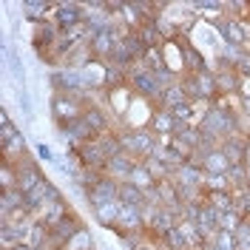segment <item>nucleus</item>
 Returning a JSON list of instances; mask_svg holds the SVG:
<instances>
[{
  "label": "nucleus",
  "instance_id": "obj_10",
  "mask_svg": "<svg viewBox=\"0 0 250 250\" xmlns=\"http://www.w3.org/2000/svg\"><path fill=\"white\" fill-rule=\"evenodd\" d=\"M114 233H145V219H142V208H131V205H120V219Z\"/></svg>",
  "mask_w": 250,
  "mask_h": 250
},
{
  "label": "nucleus",
  "instance_id": "obj_38",
  "mask_svg": "<svg viewBox=\"0 0 250 250\" xmlns=\"http://www.w3.org/2000/svg\"><path fill=\"white\" fill-rule=\"evenodd\" d=\"M31 151H34V156H37L40 162H48V165H54V159H57V154L51 151V145H46V142H37Z\"/></svg>",
  "mask_w": 250,
  "mask_h": 250
},
{
  "label": "nucleus",
  "instance_id": "obj_16",
  "mask_svg": "<svg viewBox=\"0 0 250 250\" xmlns=\"http://www.w3.org/2000/svg\"><path fill=\"white\" fill-rule=\"evenodd\" d=\"M202 156V171L205 173H228L230 171V159L225 156V151H222V145L219 148H210V151H205Z\"/></svg>",
  "mask_w": 250,
  "mask_h": 250
},
{
  "label": "nucleus",
  "instance_id": "obj_29",
  "mask_svg": "<svg viewBox=\"0 0 250 250\" xmlns=\"http://www.w3.org/2000/svg\"><path fill=\"white\" fill-rule=\"evenodd\" d=\"M128 182H134V185L140 188V190H145V193H148V190H154L156 185H159V182H156L154 176H151V173H148V168H145V165H137V171L131 173V179H128Z\"/></svg>",
  "mask_w": 250,
  "mask_h": 250
},
{
  "label": "nucleus",
  "instance_id": "obj_14",
  "mask_svg": "<svg viewBox=\"0 0 250 250\" xmlns=\"http://www.w3.org/2000/svg\"><path fill=\"white\" fill-rule=\"evenodd\" d=\"M248 142H250V137H245V134H233V137H228V140L222 142V151L230 159V165H245Z\"/></svg>",
  "mask_w": 250,
  "mask_h": 250
},
{
  "label": "nucleus",
  "instance_id": "obj_27",
  "mask_svg": "<svg viewBox=\"0 0 250 250\" xmlns=\"http://www.w3.org/2000/svg\"><path fill=\"white\" fill-rule=\"evenodd\" d=\"M142 165L148 168V173L154 176L156 182H165V179H173V171L165 165V162H159L156 156H148V159H142Z\"/></svg>",
  "mask_w": 250,
  "mask_h": 250
},
{
  "label": "nucleus",
  "instance_id": "obj_3",
  "mask_svg": "<svg viewBox=\"0 0 250 250\" xmlns=\"http://www.w3.org/2000/svg\"><path fill=\"white\" fill-rule=\"evenodd\" d=\"M48 114H51V123L62 128V125L83 120L85 114V100L74 97V94H51V103H48Z\"/></svg>",
  "mask_w": 250,
  "mask_h": 250
},
{
  "label": "nucleus",
  "instance_id": "obj_30",
  "mask_svg": "<svg viewBox=\"0 0 250 250\" xmlns=\"http://www.w3.org/2000/svg\"><path fill=\"white\" fill-rule=\"evenodd\" d=\"M159 245H162V250H190V245L185 242V236L179 233V228H173L165 236H159Z\"/></svg>",
  "mask_w": 250,
  "mask_h": 250
},
{
  "label": "nucleus",
  "instance_id": "obj_4",
  "mask_svg": "<svg viewBox=\"0 0 250 250\" xmlns=\"http://www.w3.org/2000/svg\"><path fill=\"white\" fill-rule=\"evenodd\" d=\"M51 94H74V97H88V83L83 68H57L51 71Z\"/></svg>",
  "mask_w": 250,
  "mask_h": 250
},
{
  "label": "nucleus",
  "instance_id": "obj_36",
  "mask_svg": "<svg viewBox=\"0 0 250 250\" xmlns=\"http://www.w3.org/2000/svg\"><path fill=\"white\" fill-rule=\"evenodd\" d=\"M213 248L216 250H239L236 248V236L230 230H219L216 239H213Z\"/></svg>",
  "mask_w": 250,
  "mask_h": 250
},
{
  "label": "nucleus",
  "instance_id": "obj_24",
  "mask_svg": "<svg viewBox=\"0 0 250 250\" xmlns=\"http://www.w3.org/2000/svg\"><path fill=\"white\" fill-rule=\"evenodd\" d=\"M137 37H140V43L145 48H159L162 43H165V37H162V31L156 29V23L151 20V23H145L140 31H137Z\"/></svg>",
  "mask_w": 250,
  "mask_h": 250
},
{
  "label": "nucleus",
  "instance_id": "obj_25",
  "mask_svg": "<svg viewBox=\"0 0 250 250\" xmlns=\"http://www.w3.org/2000/svg\"><path fill=\"white\" fill-rule=\"evenodd\" d=\"M26 242H29L34 250H46L48 248V228L43 225V222H37V219H34V225H31L29 239H26Z\"/></svg>",
  "mask_w": 250,
  "mask_h": 250
},
{
  "label": "nucleus",
  "instance_id": "obj_35",
  "mask_svg": "<svg viewBox=\"0 0 250 250\" xmlns=\"http://www.w3.org/2000/svg\"><path fill=\"white\" fill-rule=\"evenodd\" d=\"M233 236H236V248L250 250V219H242V225L233 230Z\"/></svg>",
  "mask_w": 250,
  "mask_h": 250
},
{
  "label": "nucleus",
  "instance_id": "obj_42",
  "mask_svg": "<svg viewBox=\"0 0 250 250\" xmlns=\"http://www.w3.org/2000/svg\"><path fill=\"white\" fill-rule=\"evenodd\" d=\"M245 165L250 168V142H248V154H245Z\"/></svg>",
  "mask_w": 250,
  "mask_h": 250
},
{
  "label": "nucleus",
  "instance_id": "obj_22",
  "mask_svg": "<svg viewBox=\"0 0 250 250\" xmlns=\"http://www.w3.org/2000/svg\"><path fill=\"white\" fill-rule=\"evenodd\" d=\"M17 208H26V193L15 188V190H0V213H12Z\"/></svg>",
  "mask_w": 250,
  "mask_h": 250
},
{
  "label": "nucleus",
  "instance_id": "obj_20",
  "mask_svg": "<svg viewBox=\"0 0 250 250\" xmlns=\"http://www.w3.org/2000/svg\"><path fill=\"white\" fill-rule=\"evenodd\" d=\"M205 205H210L219 213L233 210V190H205Z\"/></svg>",
  "mask_w": 250,
  "mask_h": 250
},
{
  "label": "nucleus",
  "instance_id": "obj_19",
  "mask_svg": "<svg viewBox=\"0 0 250 250\" xmlns=\"http://www.w3.org/2000/svg\"><path fill=\"white\" fill-rule=\"evenodd\" d=\"M91 216H94V222H97L103 230H111V233H114V228H117V219H120V202L103 205V208L91 210Z\"/></svg>",
  "mask_w": 250,
  "mask_h": 250
},
{
  "label": "nucleus",
  "instance_id": "obj_2",
  "mask_svg": "<svg viewBox=\"0 0 250 250\" xmlns=\"http://www.w3.org/2000/svg\"><path fill=\"white\" fill-rule=\"evenodd\" d=\"M128 85L134 88L137 97L148 100V103H159V97H162V91H165L162 77L154 74V71H148L142 62H137V65H131V68H128Z\"/></svg>",
  "mask_w": 250,
  "mask_h": 250
},
{
  "label": "nucleus",
  "instance_id": "obj_41",
  "mask_svg": "<svg viewBox=\"0 0 250 250\" xmlns=\"http://www.w3.org/2000/svg\"><path fill=\"white\" fill-rule=\"evenodd\" d=\"M199 250H216V248H213V242H205V245H202Z\"/></svg>",
  "mask_w": 250,
  "mask_h": 250
},
{
  "label": "nucleus",
  "instance_id": "obj_7",
  "mask_svg": "<svg viewBox=\"0 0 250 250\" xmlns=\"http://www.w3.org/2000/svg\"><path fill=\"white\" fill-rule=\"evenodd\" d=\"M137 165H140V159L137 156H131V154H117V156H111L108 159V165L103 168V176H108V179H114V182H128L131 179V173L137 171Z\"/></svg>",
  "mask_w": 250,
  "mask_h": 250
},
{
  "label": "nucleus",
  "instance_id": "obj_5",
  "mask_svg": "<svg viewBox=\"0 0 250 250\" xmlns=\"http://www.w3.org/2000/svg\"><path fill=\"white\" fill-rule=\"evenodd\" d=\"M51 20L57 23L60 31H71L85 23V12H83V3L77 0H54V12H51Z\"/></svg>",
  "mask_w": 250,
  "mask_h": 250
},
{
  "label": "nucleus",
  "instance_id": "obj_13",
  "mask_svg": "<svg viewBox=\"0 0 250 250\" xmlns=\"http://www.w3.org/2000/svg\"><path fill=\"white\" fill-rule=\"evenodd\" d=\"M205 176H208V173L202 171V165L185 162L182 168L173 171V182H176L179 188H205Z\"/></svg>",
  "mask_w": 250,
  "mask_h": 250
},
{
  "label": "nucleus",
  "instance_id": "obj_37",
  "mask_svg": "<svg viewBox=\"0 0 250 250\" xmlns=\"http://www.w3.org/2000/svg\"><path fill=\"white\" fill-rule=\"evenodd\" d=\"M117 239H120V245H123V250H137L145 242V233H114Z\"/></svg>",
  "mask_w": 250,
  "mask_h": 250
},
{
  "label": "nucleus",
  "instance_id": "obj_6",
  "mask_svg": "<svg viewBox=\"0 0 250 250\" xmlns=\"http://www.w3.org/2000/svg\"><path fill=\"white\" fill-rule=\"evenodd\" d=\"M117 196H120V182H114V179H108V176H103L91 190H85V205H88V210H97V208H103V205L120 202Z\"/></svg>",
  "mask_w": 250,
  "mask_h": 250
},
{
  "label": "nucleus",
  "instance_id": "obj_33",
  "mask_svg": "<svg viewBox=\"0 0 250 250\" xmlns=\"http://www.w3.org/2000/svg\"><path fill=\"white\" fill-rule=\"evenodd\" d=\"M216 225H219V230H230V233H233L236 228L242 225V216H239L236 210H225V213L216 216Z\"/></svg>",
  "mask_w": 250,
  "mask_h": 250
},
{
  "label": "nucleus",
  "instance_id": "obj_11",
  "mask_svg": "<svg viewBox=\"0 0 250 250\" xmlns=\"http://www.w3.org/2000/svg\"><path fill=\"white\" fill-rule=\"evenodd\" d=\"M51 12H54V3L51 0H20V15L26 17L31 26L48 20Z\"/></svg>",
  "mask_w": 250,
  "mask_h": 250
},
{
  "label": "nucleus",
  "instance_id": "obj_23",
  "mask_svg": "<svg viewBox=\"0 0 250 250\" xmlns=\"http://www.w3.org/2000/svg\"><path fill=\"white\" fill-rule=\"evenodd\" d=\"M100 179H103V171H91V168H83L80 165L77 171H74V176H71V185L80 188V190H91Z\"/></svg>",
  "mask_w": 250,
  "mask_h": 250
},
{
  "label": "nucleus",
  "instance_id": "obj_9",
  "mask_svg": "<svg viewBox=\"0 0 250 250\" xmlns=\"http://www.w3.org/2000/svg\"><path fill=\"white\" fill-rule=\"evenodd\" d=\"M117 40H120V26H117V29H108V31H97V34H91V37H88V48H91L94 60L108 62L111 51H114V46H117Z\"/></svg>",
  "mask_w": 250,
  "mask_h": 250
},
{
  "label": "nucleus",
  "instance_id": "obj_17",
  "mask_svg": "<svg viewBox=\"0 0 250 250\" xmlns=\"http://www.w3.org/2000/svg\"><path fill=\"white\" fill-rule=\"evenodd\" d=\"M216 85H219V97H239L242 74L236 68H222V71H216Z\"/></svg>",
  "mask_w": 250,
  "mask_h": 250
},
{
  "label": "nucleus",
  "instance_id": "obj_39",
  "mask_svg": "<svg viewBox=\"0 0 250 250\" xmlns=\"http://www.w3.org/2000/svg\"><path fill=\"white\" fill-rule=\"evenodd\" d=\"M137 250H162V245H159L156 239H148V236H145V242H142Z\"/></svg>",
  "mask_w": 250,
  "mask_h": 250
},
{
  "label": "nucleus",
  "instance_id": "obj_12",
  "mask_svg": "<svg viewBox=\"0 0 250 250\" xmlns=\"http://www.w3.org/2000/svg\"><path fill=\"white\" fill-rule=\"evenodd\" d=\"M71 210H74V205H71L68 199H65V196H62V199H57V202H48L46 208H43V210H40V213H37L34 219H37V222H43L48 230H51V228H54V225H57L60 219L68 216Z\"/></svg>",
  "mask_w": 250,
  "mask_h": 250
},
{
  "label": "nucleus",
  "instance_id": "obj_34",
  "mask_svg": "<svg viewBox=\"0 0 250 250\" xmlns=\"http://www.w3.org/2000/svg\"><path fill=\"white\" fill-rule=\"evenodd\" d=\"M228 179H230L233 190H239V188H248V165H230Z\"/></svg>",
  "mask_w": 250,
  "mask_h": 250
},
{
  "label": "nucleus",
  "instance_id": "obj_31",
  "mask_svg": "<svg viewBox=\"0 0 250 250\" xmlns=\"http://www.w3.org/2000/svg\"><path fill=\"white\" fill-rule=\"evenodd\" d=\"M233 210L242 219H250V188H239V190H233Z\"/></svg>",
  "mask_w": 250,
  "mask_h": 250
},
{
  "label": "nucleus",
  "instance_id": "obj_18",
  "mask_svg": "<svg viewBox=\"0 0 250 250\" xmlns=\"http://www.w3.org/2000/svg\"><path fill=\"white\" fill-rule=\"evenodd\" d=\"M151 131H154L159 140L173 137V131H176V117H173L171 111H165V108H159V105H156L154 120H151Z\"/></svg>",
  "mask_w": 250,
  "mask_h": 250
},
{
  "label": "nucleus",
  "instance_id": "obj_8",
  "mask_svg": "<svg viewBox=\"0 0 250 250\" xmlns=\"http://www.w3.org/2000/svg\"><path fill=\"white\" fill-rule=\"evenodd\" d=\"M74 154H77L80 165H83V168H91V171H103V168L108 165V154H105V148H103L100 140L85 142V145L74 148Z\"/></svg>",
  "mask_w": 250,
  "mask_h": 250
},
{
  "label": "nucleus",
  "instance_id": "obj_1",
  "mask_svg": "<svg viewBox=\"0 0 250 250\" xmlns=\"http://www.w3.org/2000/svg\"><path fill=\"white\" fill-rule=\"evenodd\" d=\"M182 88H185L188 100L196 105H210L219 97V85H216V74L210 68H205L199 74H182Z\"/></svg>",
  "mask_w": 250,
  "mask_h": 250
},
{
  "label": "nucleus",
  "instance_id": "obj_15",
  "mask_svg": "<svg viewBox=\"0 0 250 250\" xmlns=\"http://www.w3.org/2000/svg\"><path fill=\"white\" fill-rule=\"evenodd\" d=\"M185 103H190V100H188L185 88H182V80H176L171 85H165V91H162V97H159L156 105L165 108V111H173V108H179V105H185Z\"/></svg>",
  "mask_w": 250,
  "mask_h": 250
},
{
  "label": "nucleus",
  "instance_id": "obj_21",
  "mask_svg": "<svg viewBox=\"0 0 250 250\" xmlns=\"http://www.w3.org/2000/svg\"><path fill=\"white\" fill-rule=\"evenodd\" d=\"M120 205H131V208H142L145 205V190H140V188L134 185V182H123L120 185Z\"/></svg>",
  "mask_w": 250,
  "mask_h": 250
},
{
  "label": "nucleus",
  "instance_id": "obj_26",
  "mask_svg": "<svg viewBox=\"0 0 250 250\" xmlns=\"http://www.w3.org/2000/svg\"><path fill=\"white\" fill-rule=\"evenodd\" d=\"M20 185V173L12 162H0V190H15Z\"/></svg>",
  "mask_w": 250,
  "mask_h": 250
},
{
  "label": "nucleus",
  "instance_id": "obj_40",
  "mask_svg": "<svg viewBox=\"0 0 250 250\" xmlns=\"http://www.w3.org/2000/svg\"><path fill=\"white\" fill-rule=\"evenodd\" d=\"M12 250H34V248H31L29 242H20V245H15V248H12Z\"/></svg>",
  "mask_w": 250,
  "mask_h": 250
},
{
  "label": "nucleus",
  "instance_id": "obj_32",
  "mask_svg": "<svg viewBox=\"0 0 250 250\" xmlns=\"http://www.w3.org/2000/svg\"><path fill=\"white\" fill-rule=\"evenodd\" d=\"M205 190H233L228 173H208L205 176Z\"/></svg>",
  "mask_w": 250,
  "mask_h": 250
},
{
  "label": "nucleus",
  "instance_id": "obj_28",
  "mask_svg": "<svg viewBox=\"0 0 250 250\" xmlns=\"http://www.w3.org/2000/svg\"><path fill=\"white\" fill-rule=\"evenodd\" d=\"M65 250H100L97 248V239H94V233L88 230V228H83L68 245H65Z\"/></svg>",
  "mask_w": 250,
  "mask_h": 250
}]
</instances>
